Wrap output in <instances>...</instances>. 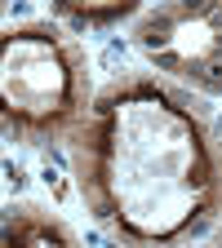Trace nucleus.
<instances>
[{
  "label": "nucleus",
  "mask_w": 222,
  "mask_h": 248,
  "mask_svg": "<svg viewBox=\"0 0 222 248\" xmlns=\"http://www.w3.org/2000/svg\"><path fill=\"white\" fill-rule=\"evenodd\" d=\"M53 14L62 22H71V27H116L124 18H138L142 9L134 5V0H111V5H76V0H58Z\"/></svg>",
  "instance_id": "nucleus-5"
},
{
  "label": "nucleus",
  "mask_w": 222,
  "mask_h": 248,
  "mask_svg": "<svg viewBox=\"0 0 222 248\" xmlns=\"http://www.w3.org/2000/svg\"><path fill=\"white\" fill-rule=\"evenodd\" d=\"M76 191L111 239L173 248L222 208V151L191 93L120 76L93 93L76 133Z\"/></svg>",
  "instance_id": "nucleus-1"
},
{
  "label": "nucleus",
  "mask_w": 222,
  "mask_h": 248,
  "mask_svg": "<svg viewBox=\"0 0 222 248\" xmlns=\"http://www.w3.org/2000/svg\"><path fill=\"white\" fill-rule=\"evenodd\" d=\"M85 49L58 22H18L0 36V111L27 142H76L89 115Z\"/></svg>",
  "instance_id": "nucleus-2"
},
{
  "label": "nucleus",
  "mask_w": 222,
  "mask_h": 248,
  "mask_svg": "<svg viewBox=\"0 0 222 248\" xmlns=\"http://www.w3.org/2000/svg\"><path fill=\"white\" fill-rule=\"evenodd\" d=\"M0 248H80V244H76V235L62 226L53 213H45L36 204H18L5 217Z\"/></svg>",
  "instance_id": "nucleus-4"
},
{
  "label": "nucleus",
  "mask_w": 222,
  "mask_h": 248,
  "mask_svg": "<svg viewBox=\"0 0 222 248\" xmlns=\"http://www.w3.org/2000/svg\"><path fill=\"white\" fill-rule=\"evenodd\" d=\"M129 40L160 76L196 93H222V0L151 5L134 18Z\"/></svg>",
  "instance_id": "nucleus-3"
}]
</instances>
